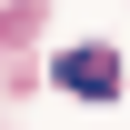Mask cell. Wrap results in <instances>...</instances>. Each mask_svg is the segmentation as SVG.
<instances>
[{
    "instance_id": "6da1fadb",
    "label": "cell",
    "mask_w": 130,
    "mask_h": 130,
    "mask_svg": "<svg viewBox=\"0 0 130 130\" xmlns=\"http://www.w3.org/2000/svg\"><path fill=\"white\" fill-rule=\"evenodd\" d=\"M60 90L110 100V90H120V50H100V40H90V50H70V60H60Z\"/></svg>"
}]
</instances>
